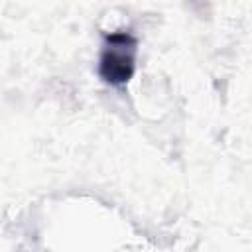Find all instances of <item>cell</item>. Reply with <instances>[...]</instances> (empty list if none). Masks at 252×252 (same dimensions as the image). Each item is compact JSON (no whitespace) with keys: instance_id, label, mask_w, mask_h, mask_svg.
Instances as JSON below:
<instances>
[{"instance_id":"cell-1","label":"cell","mask_w":252,"mask_h":252,"mask_svg":"<svg viewBox=\"0 0 252 252\" xmlns=\"http://www.w3.org/2000/svg\"><path fill=\"white\" fill-rule=\"evenodd\" d=\"M134 69H136V37L128 32H114L106 35V43L98 61L100 77L110 85H124L132 79Z\"/></svg>"}]
</instances>
